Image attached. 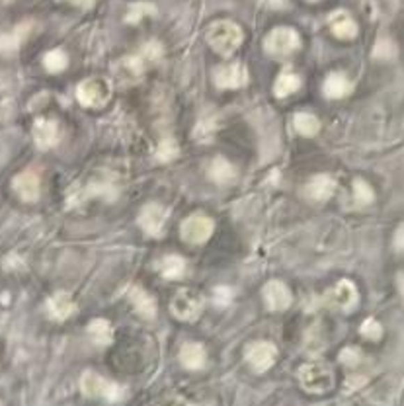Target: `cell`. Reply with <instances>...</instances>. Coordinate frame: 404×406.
I'll use <instances>...</instances> for the list:
<instances>
[{
	"label": "cell",
	"instance_id": "1",
	"mask_svg": "<svg viewBox=\"0 0 404 406\" xmlns=\"http://www.w3.org/2000/svg\"><path fill=\"white\" fill-rule=\"evenodd\" d=\"M244 40V33L231 20H219L213 22L208 30V43L217 51L219 55H233L240 47V43Z\"/></svg>",
	"mask_w": 404,
	"mask_h": 406
},
{
	"label": "cell",
	"instance_id": "2",
	"mask_svg": "<svg viewBox=\"0 0 404 406\" xmlns=\"http://www.w3.org/2000/svg\"><path fill=\"white\" fill-rule=\"evenodd\" d=\"M299 381L309 393H328L334 387L332 369L326 364H306L299 369Z\"/></svg>",
	"mask_w": 404,
	"mask_h": 406
},
{
	"label": "cell",
	"instance_id": "3",
	"mask_svg": "<svg viewBox=\"0 0 404 406\" xmlns=\"http://www.w3.org/2000/svg\"><path fill=\"white\" fill-rule=\"evenodd\" d=\"M111 96V86L106 79L82 80L77 88V98L86 108H102Z\"/></svg>",
	"mask_w": 404,
	"mask_h": 406
},
{
	"label": "cell",
	"instance_id": "4",
	"mask_svg": "<svg viewBox=\"0 0 404 406\" xmlns=\"http://www.w3.org/2000/svg\"><path fill=\"white\" fill-rule=\"evenodd\" d=\"M301 45L299 33L291 28H276L267 33L264 47L270 55L274 57H287L291 53H295Z\"/></svg>",
	"mask_w": 404,
	"mask_h": 406
},
{
	"label": "cell",
	"instance_id": "5",
	"mask_svg": "<svg viewBox=\"0 0 404 406\" xmlns=\"http://www.w3.org/2000/svg\"><path fill=\"white\" fill-rule=\"evenodd\" d=\"M172 313L180 320H196L203 311V297L196 289H180L172 299Z\"/></svg>",
	"mask_w": 404,
	"mask_h": 406
},
{
	"label": "cell",
	"instance_id": "6",
	"mask_svg": "<svg viewBox=\"0 0 404 406\" xmlns=\"http://www.w3.org/2000/svg\"><path fill=\"white\" fill-rule=\"evenodd\" d=\"M80 389L86 396L92 398H108V400H118L121 396V389L116 383H111L104 377L96 375V373H84L80 379Z\"/></svg>",
	"mask_w": 404,
	"mask_h": 406
},
{
	"label": "cell",
	"instance_id": "7",
	"mask_svg": "<svg viewBox=\"0 0 404 406\" xmlns=\"http://www.w3.org/2000/svg\"><path fill=\"white\" fill-rule=\"evenodd\" d=\"M359 301V293L352 281L342 279L340 283H336V288H332L325 295V303L328 307L338 309V311H352Z\"/></svg>",
	"mask_w": 404,
	"mask_h": 406
},
{
	"label": "cell",
	"instance_id": "8",
	"mask_svg": "<svg viewBox=\"0 0 404 406\" xmlns=\"http://www.w3.org/2000/svg\"><path fill=\"white\" fill-rule=\"evenodd\" d=\"M211 233H213V221L205 215H192L180 227V235L189 244L205 242L211 237Z\"/></svg>",
	"mask_w": 404,
	"mask_h": 406
},
{
	"label": "cell",
	"instance_id": "9",
	"mask_svg": "<svg viewBox=\"0 0 404 406\" xmlns=\"http://www.w3.org/2000/svg\"><path fill=\"white\" fill-rule=\"evenodd\" d=\"M213 79H215V84H217L219 88L231 90L244 86L248 75L244 65H240V63H228V65H221V67L215 69Z\"/></svg>",
	"mask_w": 404,
	"mask_h": 406
},
{
	"label": "cell",
	"instance_id": "10",
	"mask_svg": "<svg viewBox=\"0 0 404 406\" xmlns=\"http://www.w3.org/2000/svg\"><path fill=\"white\" fill-rule=\"evenodd\" d=\"M164 223H166V209L158 205V203L145 205L141 215H139V225L150 237H160Z\"/></svg>",
	"mask_w": 404,
	"mask_h": 406
},
{
	"label": "cell",
	"instance_id": "11",
	"mask_svg": "<svg viewBox=\"0 0 404 406\" xmlns=\"http://www.w3.org/2000/svg\"><path fill=\"white\" fill-rule=\"evenodd\" d=\"M277 357V350L274 344H270V342H258L254 346L248 350L247 359L248 364L252 366L254 371H267L270 367L274 366V361H276Z\"/></svg>",
	"mask_w": 404,
	"mask_h": 406
},
{
	"label": "cell",
	"instance_id": "12",
	"mask_svg": "<svg viewBox=\"0 0 404 406\" xmlns=\"http://www.w3.org/2000/svg\"><path fill=\"white\" fill-rule=\"evenodd\" d=\"M264 301L270 311H286L291 305V291L283 281H270L264 288Z\"/></svg>",
	"mask_w": 404,
	"mask_h": 406
},
{
	"label": "cell",
	"instance_id": "13",
	"mask_svg": "<svg viewBox=\"0 0 404 406\" xmlns=\"http://www.w3.org/2000/svg\"><path fill=\"white\" fill-rule=\"evenodd\" d=\"M12 188L24 201H36L40 198V176L31 170H26L14 178Z\"/></svg>",
	"mask_w": 404,
	"mask_h": 406
},
{
	"label": "cell",
	"instance_id": "14",
	"mask_svg": "<svg viewBox=\"0 0 404 406\" xmlns=\"http://www.w3.org/2000/svg\"><path fill=\"white\" fill-rule=\"evenodd\" d=\"M33 141L40 149H51L59 141V125L53 119H38L33 125Z\"/></svg>",
	"mask_w": 404,
	"mask_h": 406
},
{
	"label": "cell",
	"instance_id": "15",
	"mask_svg": "<svg viewBox=\"0 0 404 406\" xmlns=\"http://www.w3.org/2000/svg\"><path fill=\"white\" fill-rule=\"evenodd\" d=\"M330 30L338 40H354L357 36V24L348 12L340 10L330 16Z\"/></svg>",
	"mask_w": 404,
	"mask_h": 406
},
{
	"label": "cell",
	"instance_id": "16",
	"mask_svg": "<svg viewBox=\"0 0 404 406\" xmlns=\"http://www.w3.org/2000/svg\"><path fill=\"white\" fill-rule=\"evenodd\" d=\"M47 311H49L51 318H55V320H65V318H69L70 315L77 313V305H75V301L70 299L69 293L61 291V293H55V295L47 301Z\"/></svg>",
	"mask_w": 404,
	"mask_h": 406
},
{
	"label": "cell",
	"instance_id": "17",
	"mask_svg": "<svg viewBox=\"0 0 404 406\" xmlns=\"http://www.w3.org/2000/svg\"><path fill=\"white\" fill-rule=\"evenodd\" d=\"M336 189V180L328 174H320V176H315V178L309 182L306 186V196L315 201H326L334 194Z\"/></svg>",
	"mask_w": 404,
	"mask_h": 406
},
{
	"label": "cell",
	"instance_id": "18",
	"mask_svg": "<svg viewBox=\"0 0 404 406\" xmlns=\"http://www.w3.org/2000/svg\"><path fill=\"white\" fill-rule=\"evenodd\" d=\"M129 299L133 303V307L143 318H155L157 317V301L155 297H150L145 289L141 288H131L129 291Z\"/></svg>",
	"mask_w": 404,
	"mask_h": 406
},
{
	"label": "cell",
	"instance_id": "19",
	"mask_svg": "<svg viewBox=\"0 0 404 406\" xmlns=\"http://www.w3.org/2000/svg\"><path fill=\"white\" fill-rule=\"evenodd\" d=\"M208 361V356H205V350L201 344H196V342H187L180 350V364L187 369H201Z\"/></svg>",
	"mask_w": 404,
	"mask_h": 406
},
{
	"label": "cell",
	"instance_id": "20",
	"mask_svg": "<svg viewBox=\"0 0 404 406\" xmlns=\"http://www.w3.org/2000/svg\"><path fill=\"white\" fill-rule=\"evenodd\" d=\"M352 82H350V79L345 77V75H342V72H332V75H328V79L325 80V86H323V90H325V96L326 98H344V96H348L350 92H352Z\"/></svg>",
	"mask_w": 404,
	"mask_h": 406
},
{
	"label": "cell",
	"instance_id": "21",
	"mask_svg": "<svg viewBox=\"0 0 404 406\" xmlns=\"http://www.w3.org/2000/svg\"><path fill=\"white\" fill-rule=\"evenodd\" d=\"M116 77L121 82H133L143 75V63L137 57H125L116 65Z\"/></svg>",
	"mask_w": 404,
	"mask_h": 406
},
{
	"label": "cell",
	"instance_id": "22",
	"mask_svg": "<svg viewBox=\"0 0 404 406\" xmlns=\"http://www.w3.org/2000/svg\"><path fill=\"white\" fill-rule=\"evenodd\" d=\"M88 336L98 346H108L114 338V328L106 318H96L88 325Z\"/></svg>",
	"mask_w": 404,
	"mask_h": 406
},
{
	"label": "cell",
	"instance_id": "23",
	"mask_svg": "<svg viewBox=\"0 0 404 406\" xmlns=\"http://www.w3.org/2000/svg\"><path fill=\"white\" fill-rule=\"evenodd\" d=\"M28 24H22L14 31L8 33H0V53L2 55H10L14 51H18L22 40L26 38V31H28Z\"/></svg>",
	"mask_w": 404,
	"mask_h": 406
},
{
	"label": "cell",
	"instance_id": "24",
	"mask_svg": "<svg viewBox=\"0 0 404 406\" xmlns=\"http://www.w3.org/2000/svg\"><path fill=\"white\" fill-rule=\"evenodd\" d=\"M301 88V79L297 77L295 72H281L279 77H277L276 84H274V94H276L277 98H286L289 94H293L297 90Z\"/></svg>",
	"mask_w": 404,
	"mask_h": 406
},
{
	"label": "cell",
	"instance_id": "25",
	"mask_svg": "<svg viewBox=\"0 0 404 406\" xmlns=\"http://www.w3.org/2000/svg\"><path fill=\"white\" fill-rule=\"evenodd\" d=\"M209 176L215 180V182H219V184H227L231 180H235L237 172H235L233 164L227 159L217 157V159L211 162V166H209Z\"/></svg>",
	"mask_w": 404,
	"mask_h": 406
},
{
	"label": "cell",
	"instance_id": "26",
	"mask_svg": "<svg viewBox=\"0 0 404 406\" xmlns=\"http://www.w3.org/2000/svg\"><path fill=\"white\" fill-rule=\"evenodd\" d=\"M295 129L301 135H305V137H313V135L318 133V129H320V121L313 114L301 111V114L295 116Z\"/></svg>",
	"mask_w": 404,
	"mask_h": 406
},
{
	"label": "cell",
	"instance_id": "27",
	"mask_svg": "<svg viewBox=\"0 0 404 406\" xmlns=\"http://www.w3.org/2000/svg\"><path fill=\"white\" fill-rule=\"evenodd\" d=\"M162 276L166 279H178L184 276L186 272V262L180 256H166L162 260V267H160Z\"/></svg>",
	"mask_w": 404,
	"mask_h": 406
},
{
	"label": "cell",
	"instance_id": "28",
	"mask_svg": "<svg viewBox=\"0 0 404 406\" xmlns=\"http://www.w3.org/2000/svg\"><path fill=\"white\" fill-rule=\"evenodd\" d=\"M67 65H69V57L63 49H53L43 57V67L49 72H61L67 69Z\"/></svg>",
	"mask_w": 404,
	"mask_h": 406
},
{
	"label": "cell",
	"instance_id": "29",
	"mask_svg": "<svg viewBox=\"0 0 404 406\" xmlns=\"http://www.w3.org/2000/svg\"><path fill=\"white\" fill-rule=\"evenodd\" d=\"M354 199L357 205H369L375 199L373 189L369 188V184L364 180H355L354 182Z\"/></svg>",
	"mask_w": 404,
	"mask_h": 406
},
{
	"label": "cell",
	"instance_id": "30",
	"mask_svg": "<svg viewBox=\"0 0 404 406\" xmlns=\"http://www.w3.org/2000/svg\"><path fill=\"white\" fill-rule=\"evenodd\" d=\"M178 145L172 139H164L158 147V159L160 160H172L178 157Z\"/></svg>",
	"mask_w": 404,
	"mask_h": 406
},
{
	"label": "cell",
	"instance_id": "31",
	"mask_svg": "<svg viewBox=\"0 0 404 406\" xmlns=\"http://www.w3.org/2000/svg\"><path fill=\"white\" fill-rule=\"evenodd\" d=\"M362 334L365 338H371V340H379L381 334H383V328H381V325L375 318H367L362 325Z\"/></svg>",
	"mask_w": 404,
	"mask_h": 406
},
{
	"label": "cell",
	"instance_id": "32",
	"mask_svg": "<svg viewBox=\"0 0 404 406\" xmlns=\"http://www.w3.org/2000/svg\"><path fill=\"white\" fill-rule=\"evenodd\" d=\"M394 43L389 40H381L377 45H375V57L377 59H391L394 57Z\"/></svg>",
	"mask_w": 404,
	"mask_h": 406
},
{
	"label": "cell",
	"instance_id": "33",
	"mask_svg": "<svg viewBox=\"0 0 404 406\" xmlns=\"http://www.w3.org/2000/svg\"><path fill=\"white\" fill-rule=\"evenodd\" d=\"M394 248H396V252L404 254V227L398 228L394 235Z\"/></svg>",
	"mask_w": 404,
	"mask_h": 406
},
{
	"label": "cell",
	"instance_id": "34",
	"mask_svg": "<svg viewBox=\"0 0 404 406\" xmlns=\"http://www.w3.org/2000/svg\"><path fill=\"white\" fill-rule=\"evenodd\" d=\"M260 2L267 8H283L287 4V0H260Z\"/></svg>",
	"mask_w": 404,
	"mask_h": 406
},
{
	"label": "cell",
	"instance_id": "35",
	"mask_svg": "<svg viewBox=\"0 0 404 406\" xmlns=\"http://www.w3.org/2000/svg\"><path fill=\"white\" fill-rule=\"evenodd\" d=\"M217 291L221 293V297H217L215 301H217V303H221V305H223V303H228V299H231V291H228L227 288H219Z\"/></svg>",
	"mask_w": 404,
	"mask_h": 406
},
{
	"label": "cell",
	"instance_id": "36",
	"mask_svg": "<svg viewBox=\"0 0 404 406\" xmlns=\"http://www.w3.org/2000/svg\"><path fill=\"white\" fill-rule=\"evenodd\" d=\"M69 2L75 6H80V8H90L94 4V0H69Z\"/></svg>",
	"mask_w": 404,
	"mask_h": 406
},
{
	"label": "cell",
	"instance_id": "37",
	"mask_svg": "<svg viewBox=\"0 0 404 406\" xmlns=\"http://www.w3.org/2000/svg\"><path fill=\"white\" fill-rule=\"evenodd\" d=\"M398 289H401V293L404 295V274L398 278Z\"/></svg>",
	"mask_w": 404,
	"mask_h": 406
},
{
	"label": "cell",
	"instance_id": "38",
	"mask_svg": "<svg viewBox=\"0 0 404 406\" xmlns=\"http://www.w3.org/2000/svg\"><path fill=\"white\" fill-rule=\"evenodd\" d=\"M309 2H316V0H309Z\"/></svg>",
	"mask_w": 404,
	"mask_h": 406
}]
</instances>
